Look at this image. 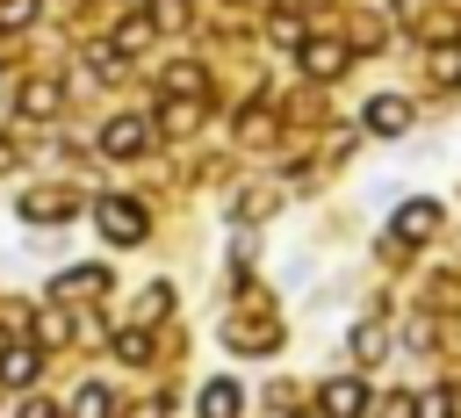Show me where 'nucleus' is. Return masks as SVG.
<instances>
[{
  "mask_svg": "<svg viewBox=\"0 0 461 418\" xmlns=\"http://www.w3.org/2000/svg\"><path fill=\"white\" fill-rule=\"evenodd\" d=\"M14 101H22V115H36V123H43V115H58L65 86H58V79H22V94H14Z\"/></svg>",
  "mask_w": 461,
  "mask_h": 418,
  "instance_id": "6e6552de",
  "label": "nucleus"
},
{
  "mask_svg": "<svg viewBox=\"0 0 461 418\" xmlns=\"http://www.w3.org/2000/svg\"><path fill=\"white\" fill-rule=\"evenodd\" d=\"M432 72H439V79H454V72H461V50H454V43H439V50H432Z\"/></svg>",
  "mask_w": 461,
  "mask_h": 418,
  "instance_id": "5701e85b",
  "label": "nucleus"
},
{
  "mask_svg": "<svg viewBox=\"0 0 461 418\" xmlns=\"http://www.w3.org/2000/svg\"><path fill=\"white\" fill-rule=\"evenodd\" d=\"M22 418H58V411H50V404H29V411H22Z\"/></svg>",
  "mask_w": 461,
  "mask_h": 418,
  "instance_id": "a878e982",
  "label": "nucleus"
},
{
  "mask_svg": "<svg viewBox=\"0 0 461 418\" xmlns=\"http://www.w3.org/2000/svg\"><path fill=\"white\" fill-rule=\"evenodd\" d=\"M187 22V0H151V29H180Z\"/></svg>",
  "mask_w": 461,
  "mask_h": 418,
  "instance_id": "aec40b11",
  "label": "nucleus"
},
{
  "mask_svg": "<svg viewBox=\"0 0 461 418\" xmlns=\"http://www.w3.org/2000/svg\"><path fill=\"white\" fill-rule=\"evenodd\" d=\"M317 411H324V418H360V411H367V382H360V375H331L324 396H317Z\"/></svg>",
  "mask_w": 461,
  "mask_h": 418,
  "instance_id": "7ed1b4c3",
  "label": "nucleus"
},
{
  "mask_svg": "<svg viewBox=\"0 0 461 418\" xmlns=\"http://www.w3.org/2000/svg\"><path fill=\"white\" fill-rule=\"evenodd\" d=\"M223 339H230L238 353H267V346H274V324H267V317H238V324H223Z\"/></svg>",
  "mask_w": 461,
  "mask_h": 418,
  "instance_id": "1a4fd4ad",
  "label": "nucleus"
},
{
  "mask_svg": "<svg viewBox=\"0 0 461 418\" xmlns=\"http://www.w3.org/2000/svg\"><path fill=\"white\" fill-rule=\"evenodd\" d=\"M295 65H303V72H310V79H331V72H339V65H346V43H331V36H310V43H303V58H295Z\"/></svg>",
  "mask_w": 461,
  "mask_h": 418,
  "instance_id": "0eeeda50",
  "label": "nucleus"
},
{
  "mask_svg": "<svg viewBox=\"0 0 461 418\" xmlns=\"http://www.w3.org/2000/svg\"><path fill=\"white\" fill-rule=\"evenodd\" d=\"M267 209H274V195H245V202H238V216H245V223H259Z\"/></svg>",
  "mask_w": 461,
  "mask_h": 418,
  "instance_id": "b1692460",
  "label": "nucleus"
},
{
  "mask_svg": "<svg viewBox=\"0 0 461 418\" xmlns=\"http://www.w3.org/2000/svg\"><path fill=\"white\" fill-rule=\"evenodd\" d=\"M382 353H389V332H382V317H367L353 332V360H382Z\"/></svg>",
  "mask_w": 461,
  "mask_h": 418,
  "instance_id": "ddd939ff",
  "label": "nucleus"
},
{
  "mask_svg": "<svg viewBox=\"0 0 461 418\" xmlns=\"http://www.w3.org/2000/svg\"><path fill=\"white\" fill-rule=\"evenodd\" d=\"M367 130L403 137V130H411V101H403V94H375V101H367Z\"/></svg>",
  "mask_w": 461,
  "mask_h": 418,
  "instance_id": "39448f33",
  "label": "nucleus"
},
{
  "mask_svg": "<svg viewBox=\"0 0 461 418\" xmlns=\"http://www.w3.org/2000/svg\"><path fill=\"white\" fill-rule=\"evenodd\" d=\"M72 209H79V202H72L65 187H36V195H22V216H29V223H65Z\"/></svg>",
  "mask_w": 461,
  "mask_h": 418,
  "instance_id": "423d86ee",
  "label": "nucleus"
},
{
  "mask_svg": "<svg viewBox=\"0 0 461 418\" xmlns=\"http://www.w3.org/2000/svg\"><path fill=\"white\" fill-rule=\"evenodd\" d=\"M7 166H14V144H7V137H0V173H7Z\"/></svg>",
  "mask_w": 461,
  "mask_h": 418,
  "instance_id": "bb28decb",
  "label": "nucleus"
},
{
  "mask_svg": "<svg viewBox=\"0 0 461 418\" xmlns=\"http://www.w3.org/2000/svg\"><path fill=\"white\" fill-rule=\"evenodd\" d=\"M115 353H122V360H151V332H144V324H122V332H115Z\"/></svg>",
  "mask_w": 461,
  "mask_h": 418,
  "instance_id": "dca6fc26",
  "label": "nucleus"
},
{
  "mask_svg": "<svg viewBox=\"0 0 461 418\" xmlns=\"http://www.w3.org/2000/svg\"><path fill=\"white\" fill-rule=\"evenodd\" d=\"M36 368H43V353H36V346H7V360H0V382L29 389V382H36Z\"/></svg>",
  "mask_w": 461,
  "mask_h": 418,
  "instance_id": "9d476101",
  "label": "nucleus"
},
{
  "mask_svg": "<svg viewBox=\"0 0 461 418\" xmlns=\"http://www.w3.org/2000/svg\"><path fill=\"white\" fill-rule=\"evenodd\" d=\"M94 223H101V238H108V245H137V238L151 231L144 202H130V195H101V202H94Z\"/></svg>",
  "mask_w": 461,
  "mask_h": 418,
  "instance_id": "f257e3e1",
  "label": "nucleus"
},
{
  "mask_svg": "<svg viewBox=\"0 0 461 418\" xmlns=\"http://www.w3.org/2000/svg\"><path fill=\"white\" fill-rule=\"evenodd\" d=\"M432 231H439V202H425V195L403 202V209L389 216V238H396V245H425Z\"/></svg>",
  "mask_w": 461,
  "mask_h": 418,
  "instance_id": "f03ea898",
  "label": "nucleus"
},
{
  "mask_svg": "<svg viewBox=\"0 0 461 418\" xmlns=\"http://www.w3.org/2000/svg\"><path fill=\"white\" fill-rule=\"evenodd\" d=\"M43 0H0V29H29Z\"/></svg>",
  "mask_w": 461,
  "mask_h": 418,
  "instance_id": "a211bd4d",
  "label": "nucleus"
},
{
  "mask_svg": "<svg viewBox=\"0 0 461 418\" xmlns=\"http://www.w3.org/2000/svg\"><path fill=\"white\" fill-rule=\"evenodd\" d=\"M144 144H151V130H144L137 115H115V123L101 130V151H108V159H137Z\"/></svg>",
  "mask_w": 461,
  "mask_h": 418,
  "instance_id": "20e7f679",
  "label": "nucleus"
},
{
  "mask_svg": "<svg viewBox=\"0 0 461 418\" xmlns=\"http://www.w3.org/2000/svg\"><path fill=\"white\" fill-rule=\"evenodd\" d=\"M108 288V267H72V274H58V295H101Z\"/></svg>",
  "mask_w": 461,
  "mask_h": 418,
  "instance_id": "f8f14e48",
  "label": "nucleus"
},
{
  "mask_svg": "<svg viewBox=\"0 0 461 418\" xmlns=\"http://www.w3.org/2000/svg\"><path fill=\"white\" fill-rule=\"evenodd\" d=\"M151 317H166V288H144L137 295V324H151Z\"/></svg>",
  "mask_w": 461,
  "mask_h": 418,
  "instance_id": "4be33fe9",
  "label": "nucleus"
},
{
  "mask_svg": "<svg viewBox=\"0 0 461 418\" xmlns=\"http://www.w3.org/2000/svg\"><path fill=\"white\" fill-rule=\"evenodd\" d=\"M36 339H43V346H65V339H72V324L50 310V317H36Z\"/></svg>",
  "mask_w": 461,
  "mask_h": 418,
  "instance_id": "412c9836",
  "label": "nucleus"
},
{
  "mask_svg": "<svg viewBox=\"0 0 461 418\" xmlns=\"http://www.w3.org/2000/svg\"><path fill=\"white\" fill-rule=\"evenodd\" d=\"M303 418H324V411H303Z\"/></svg>",
  "mask_w": 461,
  "mask_h": 418,
  "instance_id": "cd10ccee",
  "label": "nucleus"
},
{
  "mask_svg": "<svg viewBox=\"0 0 461 418\" xmlns=\"http://www.w3.org/2000/svg\"><path fill=\"white\" fill-rule=\"evenodd\" d=\"M108 411H115V396H108L101 382H86V389L72 396V418H108Z\"/></svg>",
  "mask_w": 461,
  "mask_h": 418,
  "instance_id": "4468645a",
  "label": "nucleus"
},
{
  "mask_svg": "<svg viewBox=\"0 0 461 418\" xmlns=\"http://www.w3.org/2000/svg\"><path fill=\"white\" fill-rule=\"evenodd\" d=\"M166 94H202V65H173L166 72Z\"/></svg>",
  "mask_w": 461,
  "mask_h": 418,
  "instance_id": "6ab92c4d",
  "label": "nucleus"
},
{
  "mask_svg": "<svg viewBox=\"0 0 461 418\" xmlns=\"http://www.w3.org/2000/svg\"><path fill=\"white\" fill-rule=\"evenodd\" d=\"M375 418H411V396H382V411Z\"/></svg>",
  "mask_w": 461,
  "mask_h": 418,
  "instance_id": "393cba45",
  "label": "nucleus"
},
{
  "mask_svg": "<svg viewBox=\"0 0 461 418\" xmlns=\"http://www.w3.org/2000/svg\"><path fill=\"white\" fill-rule=\"evenodd\" d=\"M144 43H151V14H130V22L115 29V50L130 58V50H144Z\"/></svg>",
  "mask_w": 461,
  "mask_h": 418,
  "instance_id": "2eb2a0df",
  "label": "nucleus"
},
{
  "mask_svg": "<svg viewBox=\"0 0 461 418\" xmlns=\"http://www.w3.org/2000/svg\"><path fill=\"white\" fill-rule=\"evenodd\" d=\"M411 418H454V396L447 389H425V396H411Z\"/></svg>",
  "mask_w": 461,
  "mask_h": 418,
  "instance_id": "f3484780",
  "label": "nucleus"
},
{
  "mask_svg": "<svg viewBox=\"0 0 461 418\" xmlns=\"http://www.w3.org/2000/svg\"><path fill=\"white\" fill-rule=\"evenodd\" d=\"M238 404H245V396H238L230 375H216V382L202 389V418H238Z\"/></svg>",
  "mask_w": 461,
  "mask_h": 418,
  "instance_id": "9b49d317",
  "label": "nucleus"
}]
</instances>
